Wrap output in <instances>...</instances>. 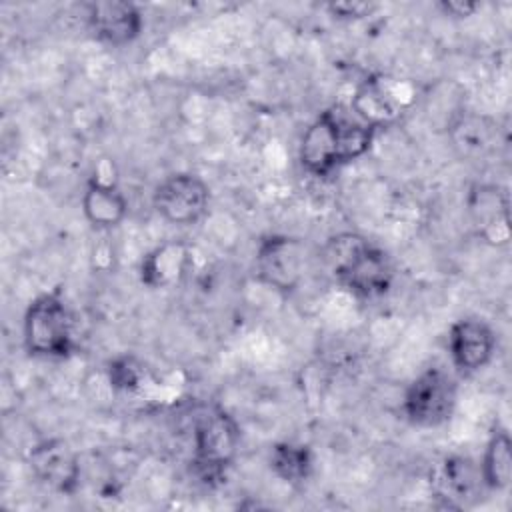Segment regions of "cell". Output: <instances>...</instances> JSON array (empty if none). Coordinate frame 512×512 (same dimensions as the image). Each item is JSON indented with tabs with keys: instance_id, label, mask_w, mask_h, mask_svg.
<instances>
[{
	"instance_id": "6da1fadb",
	"label": "cell",
	"mask_w": 512,
	"mask_h": 512,
	"mask_svg": "<svg viewBox=\"0 0 512 512\" xmlns=\"http://www.w3.org/2000/svg\"><path fill=\"white\" fill-rule=\"evenodd\" d=\"M380 130L362 122L350 106L324 108L304 130L298 146L302 168L314 178H328L346 164L362 158Z\"/></svg>"
},
{
	"instance_id": "7a4b0ae2",
	"label": "cell",
	"mask_w": 512,
	"mask_h": 512,
	"mask_svg": "<svg viewBox=\"0 0 512 512\" xmlns=\"http://www.w3.org/2000/svg\"><path fill=\"white\" fill-rule=\"evenodd\" d=\"M320 260L332 280L360 300H376L390 292L394 266L390 256L372 240L356 232L330 236Z\"/></svg>"
},
{
	"instance_id": "3957f363",
	"label": "cell",
	"mask_w": 512,
	"mask_h": 512,
	"mask_svg": "<svg viewBox=\"0 0 512 512\" xmlns=\"http://www.w3.org/2000/svg\"><path fill=\"white\" fill-rule=\"evenodd\" d=\"M240 440V424L224 406L202 404L192 416V474L206 486L222 484L238 456Z\"/></svg>"
},
{
	"instance_id": "277c9868",
	"label": "cell",
	"mask_w": 512,
	"mask_h": 512,
	"mask_svg": "<svg viewBox=\"0 0 512 512\" xmlns=\"http://www.w3.org/2000/svg\"><path fill=\"white\" fill-rule=\"evenodd\" d=\"M24 348L34 358L66 360L76 354V318L62 288L38 294L22 320Z\"/></svg>"
},
{
	"instance_id": "5b68a950",
	"label": "cell",
	"mask_w": 512,
	"mask_h": 512,
	"mask_svg": "<svg viewBox=\"0 0 512 512\" xmlns=\"http://www.w3.org/2000/svg\"><path fill=\"white\" fill-rule=\"evenodd\" d=\"M458 406V380L444 366H428L418 372L404 390L402 414L416 428L446 424Z\"/></svg>"
},
{
	"instance_id": "8992f818",
	"label": "cell",
	"mask_w": 512,
	"mask_h": 512,
	"mask_svg": "<svg viewBox=\"0 0 512 512\" xmlns=\"http://www.w3.org/2000/svg\"><path fill=\"white\" fill-rule=\"evenodd\" d=\"M308 250L302 238L268 234L260 238L254 252L256 278L282 296H290L304 280Z\"/></svg>"
},
{
	"instance_id": "52a82bcc",
	"label": "cell",
	"mask_w": 512,
	"mask_h": 512,
	"mask_svg": "<svg viewBox=\"0 0 512 512\" xmlns=\"http://www.w3.org/2000/svg\"><path fill=\"white\" fill-rule=\"evenodd\" d=\"M156 214L176 226L198 224L210 208V186L194 172H174L152 192Z\"/></svg>"
},
{
	"instance_id": "ba28073f",
	"label": "cell",
	"mask_w": 512,
	"mask_h": 512,
	"mask_svg": "<svg viewBox=\"0 0 512 512\" xmlns=\"http://www.w3.org/2000/svg\"><path fill=\"white\" fill-rule=\"evenodd\" d=\"M496 346V332L482 318H458L448 330L450 362L460 376H472L484 370L492 362Z\"/></svg>"
},
{
	"instance_id": "9c48e42d",
	"label": "cell",
	"mask_w": 512,
	"mask_h": 512,
	"mask_svg": "<svg viewBox=\"0 0 512 512\" xmlns=\"http://www.w3.org/2000/svg\"><path fill=\"white\" fill-rule=\"evenodd\" d=\"M28 466L38 482L58 494H74L80 486L78 452L64 438H46L28 450Z\"/></svg>"
},
{
	"instance_id": "30bf717a",
	"label": "cell",
	"mask_w": 512,
	"mask_h": 512,
	"mask_svg": "<svg viewBox=\"0 0 512 512\" xmlns=\"http://www.w3.org/2000/svg\"><path fill=\"white\" fill-rule=\"evenodd\" d=\"M86 24L92 36L108 46L132 44L144 28L138 4L126 0H102L86 6Z\"/></svg>"
},
{
	"instance_id": "8fae6325",
	"label": "cell",
	"mask_w": 512,
	"mask_h": 512,
	"mask_svg": "<svg viewBox=\"0 0 512 512\" xmlns=\"http://www.w3.org/2000/svg\"><path fill=\"white\" fill-rule=\"evenodd\" d=\"M190 266L192 246L184 240H166L142 256L138 278L148 290H168L182 282Z\"/></svg>"
},
{
	"instance_id": "7c38bea8",
	"label": "cell",
	"mask_w": 512,
	"mask_h": 512,
	"mask_svg": "<svg viewBox=\"0 0 512 512\" xmlns=\"http://www.w3.org/2000/svg\"><path fill=\"white\" fill-rule=\"evenodd\" d=\"M470 214L478 234L492 246L510 242V198L506 188L494 184H478L470 190Z\"/></svg>"
},
{
	"instance_id": "4fadbf2b",
	"label": "cell",
	"mask_w": 512,
	"mask_h": 512,
	"mask_svg": "<svg viewBox=\"0 0 512 512\" xmlns=\"http://www.w3.org/2000/svg\"><path fill=\"white\" fill-rule=\"evenodd\" d=\"M404 108V100L396 92V84L384 76H368L356 88L350 110L366 124L382 130L394 122Z\"/></svg>"
},
{
	"instance_id": "5bb4252c",
	"label": "cell",
	"mask_w": 512,
	"mask_h": 512,
	"mask_svg": "<svg viewBox=\"0 0 512 512\" xmlns=\"http://www.w3.org/2000/svg\"><path fill=\"white\" fill-rule=\"evenodd\" d=\"M82 214L92 228L112 230L128 216V200L114 182L92 176L82 192Z\"/></svg>"
},
{
	"instance_id": "9a60e30c",
	"label": "cell",
	"mask_w": 512,
	"mask_h": 512,
	"mask_svg": "<svg viewBox=\"0 0 512 512\" xmlns=\"http://www.w3.org/2000/svg\"><path fill=\"white\" fill-rule=\"evenodd\" d=\"M482 488L480 468L468 456L444 458L438 472V492L450 508H464Z\"/></svg>"
},
{
	"instance_id": "2e32d148",
	"label": "cell",
	"mask_w": 512,
	"mask_h": 512,
	"mask_svg": "<svg viewBox=\"0 0 512 512\" xmlns=\"http://www.w3.org/2000/svg\"><path fill=\"white\" fill-rule=\"evenodd\" d=\"M482 484L490 492H504L512 480V440L506 428L494 426L478 464Z\"/></svg>"
},
{
	"instance_id": "e0dca14e",
	"label": "cell",
	"mask_w": 512,
	"mask_h": 512,
	"mask_svg": "<svg viewBox=\"0 0 512 512\" xmlns=\"http://www.w3.org/2000/svg\"><path fill=\"white\" fill-rule=\"evenodd\" d=\"M270 470L286 484H304L314 472V452L308 444L278 442L270 450Z\"/></svg>"
},
{
	"instance_id": "ac0fdd59",
	"label": "cell",
	"mask_w": 512,
	"mask_h": 512,
	"mask_svg": "<svg viewBox=\"0 0 512 512\" xmlns=\"http://www.w3.org/2000/svg\"><path fill=\"white\" fill-rule=\"evenodd\" d=\"M106 376H108V384L112 386V390L122 392V394H136L148 382L150 370L138 356L120 354L108 362Z\"/></svg>"
},
{
	"instance_id": "d6986e66",
	"label": "cell",
	"mask_w": 512,
	"mask_h": 512,
	"mask_svg": "<svg viewBox=\"0 0 512 512\" xmlns=\"http://www.w3.org/2000/svg\"><path fill=\"white\" fill-rule=\"evenodd\" d=\"M326 10L336 20H362V18L370 16L376 10V4L358 2V0H342V2L328 4Z\"/></svg>"
},
{
	"instance_id": "ffe728a7",
	"label": "cell",
	"mask_w": 512,
	"mask_h": 512,
	"mask_svg": "<svg viewBox=\"0 0 512 512\" xmlns=\"http://www.w3.org/2000/svg\"><path fill=\"white\" fill-rule=\"evenodd\" d=\"M438 8L442 10L444 16L464 20V18L474 16L480 10V4L470 2V0H442V2H438Z\"/></svg>"
}]
</instances>
